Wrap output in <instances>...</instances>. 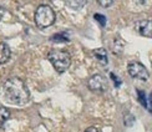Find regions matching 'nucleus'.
<instances>
[{
	"label": "nucleus",
	"instance_id": "obj_12",
	"mask_svg": "<svg viewBox=\"0 0 152 132\" xmlns=\"http://www.w3.org/2000/svg\"><path fill=\"white\" fill-rule=\"evenodd\" d=\"M137 95H138V101H140V104L143 106L145 109H147V107H148V101H147V98H146V95H145V92L141 91V90H138V91H137Z\"/></svg>",
	"mask_w": 152,
	"mask_h": 132
},
{
	"label": "nucleus",
	"instance_id": "obj_20",
	"mask_svg": "<svg viewBox=\"0 0 152 132\" xmlns=\"http://www.w3.org/2000/svg\"><path fill=\"white\" fill-rule=\"evenodd\" d=\"M3 16H4V8H3V6H0V21H1Z\"/></svg>",
	"mask_w": 152,
	"mask_h": 132
},
{
	"label": "nucleus",
	"instance_id": "obj_1",
	"mask_svg": "<svg viewBox=\"0 0 152 132\" xmlns=\"http://www.w3.org/2000/svg\"><path fill=\"white\" fill-rule=\"evenodd\" d=\"M3 92L5 100L11 105H25L30 98L28 86L19 77H10L6 80L3 86Z\"/></svg>",
	"mask_w": 152,
	"mask_h": 132
},
{
	"label": "nucleus",
	"instance_id": "obj_17",
	"mask_svg": "<svg viewBox=\"0 0 152 132\" xmlns=\"http://www.w3.org/2000/svg\"><path fill=\"white\" fill-rule=\"evenodd\" d=\"M110 76H111V79H112L113 81H115V85H116L117 87H118L120 85H121V81H120V80H118V77H117V76H115V75H113L112 72L110 74Z\"/></svg>",
	"mask_w": 152,
	"mask_h": 132
},
{
	"label": "nucleus",
	"instance_id": "obj_5",
	"mask_svg": "<svg viewBox=\"0 0 152 132\" xmlns=\"http://www.w3.org/2000/svg\"><path fill=\"white\" fill-rule=\"evenodd\" d=\"M87 87L94 92H105L107 90V81L100 74H95L88 79Z\"/></svg>",
	"mask_w": 152,
	"mask_h": 132
},
{
	"label": "nucleus",
	"instance_id": "obj_2",
	"mask_svg": "<svg viewBox=\"0 0 152 132\" xmlns=\"http://www.w3.org/2000/svg\"><path fill=\"white\" fill-rule=\"evenodd\" d=\"M48 60L58 72H65L71 65V56L65 50L53 49L48 54Z\"/></svg>",
	"mask_w": 152,
	"mask_h": 132
},
{
	"label": "nucleus",
	"instance_id": "obj_7",
	"mask_svg": "<svg viewBox=\"0 0 152 132\" xmlns=\"http://www.w3.org/2000/svg\"><path fill=\"white\" fill-rule=\"evenodd\" d=\"M10 55H11L10 47L5 42H0V65L8 62L10 59Z\"/></svg>",
	"mask_w": 152,
	"mask_h": 132
},
{
	"label": "nucleus",
	"instance_id": "obj_19",
	"mask_svg": "<svg viewBox=\"0 0 152 132\" xmlns=\"http://www.w3.org/2000/svg\"><path fill=\"white\" fill-rule=\"evenodd\" d=\"M148 110L152 114V92L150 93V97H148Z\"/></svg>",
	"mask_w": 152,
	"mask_h": 132
},
{
	"label": "nucleus",
	"instance_id": "obj_10",
	"mask_svg": "<svg viewBox=\"0 0 152 132\" xmlns=\"http://www.w3.org/2000/svg\"><path fill=\"white\" fill-rule=\"evenodd\" d=\"M9 117H10V111L6 107L0 106V128H1L4 126V123L9 120Z\"/></svg>",
	"mask_w": 152,
	"mask_h": 132
},
{
	"label": "nucleus",
	"instance_id": "obj_18",
	"mask_svg": "<svg viewBox=\"0 0 152 132\" xmlns=\"http://www.w3.org/2000/svg\"><path fill=\"white\" fill-rule=\"evenodd\" d=\"M85 132H100L99 131V128L97 127H95V126H90L88 128H86V131Z\"/></svg>",
	"mask_w": 152,
	"mask_h": 132
},
{
	"label": "nucleus",
	"instance_id": "obj_3",
	"mask_svg": "<svg viewBox=\"0 0 152 132\" xmlns=\"http://www.w3.org/2000/svg\"><path fill=\"white\" fill-rule=\"evenodd\" d=\"M35 24L39 29H46L55 23L56 12L50 5L42 4L35 11Z\"/></svg>",
	"mask_w": 152,
	"mask_h": 132
},
{
	"label": "nucleus",
	"instance_id": "obj_9",
	"mask_svg": "<svg viewBox=\"0 0 152 132\" xmlns=\"http://www.w3.org/2000/svg\"><path fill=\"white\" fill-rule=\"evenodd\" d=\"M95 54V58H96V60L100 62L101 65H107V62H109V60H107V51H106V49L104 47H99L96 49L94 51Z\"/></svg>",
	"mask_w": 152,
	"mask_h": 132
},
{
	"label": "nucleus",
	"instance_id": "obj_14",
	"mask_svg": "<svg viewBox=\"0 0 152 132\" xmlns=\"http://www.w3.org/2000/svg\"><path fill=\"white\" fill-rule=\"evenodd\" d=\"M124 122H125L126 126H132V125H134V122H135V117L132 116L131 114H126V115H125Z\"/></svg>",
	"mask_w": 152,
	"mask_h": 132
},
{
	"label": "nucleus",
	"instance_id": "obj_11",
	"mask_svg": "<svg viewBox=\"0 0 152 132\" xmlns=\"http://www.w3.org/2000/svg\"><path fill=\"white\" fill-rule=\"evenodd\" d=\"M66 5L70 6L71 9H81L84 5H86V1L85 0H82V1H77V0H69V1H66Z\"/></svg>",
	"mask_w": 152,
	"mask_h": 132
},
{
	"label": "nucleus",
	"instance_id": "obj_4",
	"mask_svg": "<svg viewBox=\"0 0 152 132\" xmlns=\"http://www.w3.org/2000/svg\"><path fill=\"white\" fill-rule=\"evenodd\" d=\"M127 71L131 75L132 77L138 79L141 81H147L150 79V72L145 65H142L141 62H137V61H132L127 65Z\"/></svg>",
	"mask_w": 152,
	"mask_h": 132
},
{
	"label": "nucleus",
	"instance_id": "obj_15",
	"mask_svg": "<svg viewBox=\"0 0 152 132\" xmlns=\"http://www.w3.org/2000/svg\"><path fill=\"white\" fill-rule=\"evenodd\" d=\"M94 19H95L96 21L100 23L101 26H105V25H106V18H105L104 15H101V14H95V15H94Z\"/></svg>",
	"mask_w": 152,
	"mask_h": 132
},
{
	"label": "nucleus",
	"instance_id": "obj_8",
	"mask_svg": "<svg viewBox=\"0 0 152 132\" xmlns=\"http://www.w3.org/2000/svg\"><path fill=\"white\" fill-rule=\"evenodd\" d=\"M124 47H125V41L122 39H120V37H116V39H113L112 44H111V51L115 54V55H120L122 54L124 51Z\"/></svg>",
	"mask_w": 152,
	"mask_h": 132
},
{
	"label": "nucleus",
	"instance_id": "obj_21",
	"mask_svg": "<svg viewBox=\"0 0 152 132\" xmlns=\"http://www.w3.org/2000/svg\"><path fill=\"white\" fill-rule=\"evenodd\" d=\"M151 65H152V62H151Z\"/></svg>",
	"mask_w": 152,
	"mask_h": 132
},
{
	"label": "nucleus",
	"instance_id": "obj_6",
	"mask_svg": "<svg viewBox=\"0 0 152 132\" xmlns=\"http://www.w3.org/2000/svg\"><path fill=\"white\" fill-rule=\"evenodd\" d=\"M135 28L142 36L152 37V20H140L136 23Z\"/></svg>",
	"mask_w": 152,
	"mask_h": 132
},
{
	"label": "nucleus",
	"instance_id": "obj_16",
	"mask_svg": "<svg viewBox=\"0 0 152 132\" xmlns=\"http://www.w3.org/2000/svg\"><path fill=\"white\" fill-rule=\"evenodd\" d=\"M99 4L101 6H104V8H109V6H111L113 4V1H102V0H99Z\"/></svg>",
	"mask_w": 152,
	"mask_h": 132
},
{
	"label": "nucleus",
	"instance_id": "obj_13",
	"mask_svg": "<svg viewBox=\"0 0 152 132\" xmlns=\"http://www.w3.org/2000/svg\"><path fill=\"white\" fill-rule=\"evenodd\" d=\"M51 41L53 42H65V41H69V37L66 34H56L51 36Z\"/></svg>",
	"mask_w": 152,
	"mask_h": 132
}]
</instances>
